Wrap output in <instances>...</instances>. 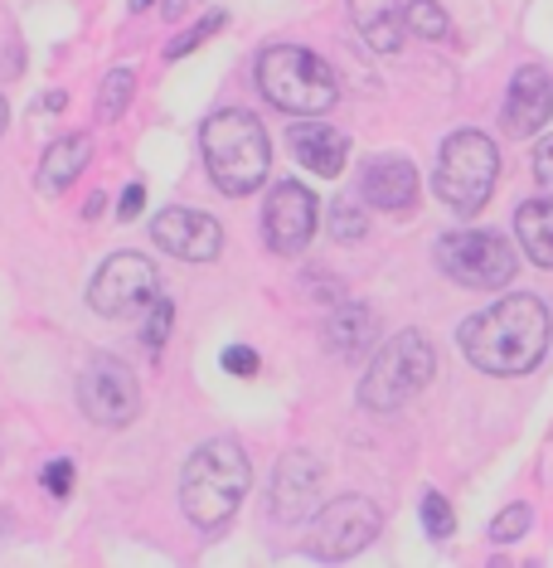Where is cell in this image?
Segmentation results:
<instances>
[{"label": "cell", "instance_id": "6da1fadb", "mask_svg": "<svg viewBox=\"0 0 553 568\" xmlns=\"http://www.w3.org/2000/svg\"><path fill=\"white\" fill-rule=\"evenodd\" d=\"M549 306L529 292H515V297H500L485 311L466 316L461 321V350L481 374H495V379H510V374H529L544 360L549 350Z\"/></svg>", "mask_w": 553, "mask_h": 568}, {"label": "cell", "instance_id": "7a4b0ae2", "mask_svg": "<svg viewBox=\"0 0 553 568\" xmlns=\"http://www.w3.org/2000/svg\"><path fill=\"white\" fill-rule=\"evenodd\" d=\"M247 481H253V467H247V452L239 442H229V438L205 442L185 462V476H180V510H185L189 525L219 530L243 505Z\"/></svg>", "mask_w": 553, "mask_h": 568}, {"label": "cell", "instance_id": "3957f363", "mask_svg": "<svg viewBox=\"0 0 553 568\" xmlns=\"http://www.w3.org/2000/svg\"><path fill=\"white\" fill-rule=\"evenodd\" d=\"M199 146H205V166L223 195H253L273 170V141H267L263 122L243 107L214 112L199 132Z\"/></svg>", "mask_w": 553, "mask_h": 568}, {"label": "cell", "instance_id": "277c9868", "mask_svg": "<svg viewBox=\"0 0 553 568\" xmlns=\"http://www.w3.org/2000/svg\"><path fill=\"white\" fill-rule=\"evenodd\" d=\"M257 88L273 107L291 112V117H321L335 107L341 83H335L331 64L321 54L301 49V44H277L257 59Z\"/></svg>", "mask_w": 553, "mask_h": 568}, {"label": "cell", "instance_id": "5b68a950", "mask_svg": "<svg viewBox=\"0 0 553 568\" xmlns=\"http://www.w3.org/2000/svg\"><path fill=\"white\" fill-rule=\"evenodd\" d=\"M495 180H500V151H495L491 136L471 132V127L451 132L442 141V151H437V175H433L437 200L451 214L471 219V214H481L491 204Z\"/></svg>", "mask_w": 553, "mask_h": 568}, {"label": "cell", "instance_id": "8992f818", "mask_svg": "<svg viewBox=\"0 0 553 568\" xmlns=\"http://www.w3.org/2000/svg\"><path fill=\"white\" fill-rule=\"evenodd\" d=\"M433 374H437L433 340L423 331H399L375 360H369L365 379H359V404H365L369 413H393V408L417 399V394L433 384Z\"/></svg>", "mask_w": 553, "mask_h": 568}, {"label": "cell", "instance_id": "52a82bcc", "mask_svg": "<svg viewBox=\"0 0 553 568\" xmlns=\"http://www.w3.org/2000/svg\"><path fill=\"white\" fill-rule=\"evenodd\" d=\"M437 268L457 287L481 292V287H510L519 258L500 234H447L437 243Z\"/></svg>", "mask_w": 553, "mask_h": 568}, {"label": "cell", "instance_id": "ba28073f", "mask_svg": "<svg viewBox=\"0 0 553 568\" xmlns=\"http://www.w3.org/2000/svg\"><path fill=\"white\" fill-rule=\"evenodd\" d=\"M383 525L379 505L365 501V496H341V501H331L315 515L311 535H307V549L311 559L321 564H341V559H355L359 549H369Z\"/></svg>", "mask_w": 553, "mask_h": 568}, {"label": "cell", "instance_id": "9c48e42d", "mask_svg": "<svg viewBox=\"0 0 553 568\" xmlns=\"http://www.w3.org/2000/svg\"><path fill=\"white\" fill-rule=\"evenodd\" d=\"M155 297H161V272H155V263L151 258H141V253L107 258V263L97 268V277H93V292H88L93 311L112 316V321L141 316Z\"/></svg>", "mask_w": 553, "mask_h": 568}, {"label": "cell", "instance_id": "30bf717a", "mask_svg": "<svg viewBox=\"0 0 553 568\" xmlns=\"http://www.w3.org/2000/svg\"><path fill=\"white\" fill-rule=\"evenodd\" d=\"M78 408L97 428H127L141 408L137 374L112 355H93L78 374Z\"/></svg>", "mask_w": 553, "mask_h": 568}, {"label": "cell", "instance_id": "8fae6325", "mask_svg": "<svg viewBox=\"0 0 553 568\" xmlns=\"http://www.w3.org/2000/svg\"><path fill=\"white\" fill-rule=\"evenodd\" d=\"M315 195L307 185H297V180H281L273 185V195H267V209H263V238L273 253H301V248L311 243L315 234Z\"/></svg>", "mask_w": 553, "mask_h": 568}, {"label": "cell", "instance_id": "7c38bea8", "mask_svg": "<svg viewBox=\"0 0 553 568\" xmlns=\"http://www.w3.org/2000/svg\"><path fill=\"white\" fill-rule=\"evenodd\" d=\"M151 238L175 258H189V263H209L223 248V229L199 209H161L151 219Z\"/></svg>", "mask_w": 553, "mask_h": 568}, {"label": "cell", "instance_id": "4fadbf2b", "mask_svg": "<svg viewBox=\"0 0 553 568\" xmlns=\"http://www.w3.org/2000/svg\"><path fill=\"white\" fill-rule=\"evenodd\" d=\"M315 496H321V462L307 457V452H287V457L277 462L267 510H273L277 520H307L315 510Z\"/></svg>", "mask_w": 553, "mask_h": 568}, {"label": "cell", "instance_id": "5bb4252c", "mask_svg": "<svg viewBox=\"0 0 553 568\" xmlns=\"http://www.w3.org/2000/svg\"><path fill=\"white\" fill-rule=\"evenodd\" d=\"M549 112H553V83H549V73L539 64L519 68V73L510 78V98H505V132H510V136L544 132Z\"/></svg>", "mask_w": 553, "mask_h": 568}, {"label": "cell", "instance_id": "9a60e30c", "mask_svg": "<svg viewBox=\"0 0 553 568\" xmlns=\"http://www.w3.org/2000/svg\"><path fill=\"white\" fill-rule=\"evenodd\" d=\"M359 195H365L375 209L389 214H408L417 204V170L403 156H379V161L365 166V180H359Z\"/></svg>", "mask_w": 553, "mask_h": 568}, {"label": "cell", "instance_id": "2e32d148", "mask_svg": "<svg viewBox=\"0 0 553 568\" xmlns=\"http://www.w3.org/2000/svg\"><path fill=\"white\" fill-rule=\"evenodd\" d=\"M291 156H297L307 170H315V175L335 180L345 170L349 136L325 127V122H297V127H291Z\"/></svg>", "mask_w": 553, "mask_h": 568}, {"label": "cell", "instance_id": "e0dca14e", "mask_svg": "<svg viewBox=\"0 0 553 568\" xmlns=\"http://www.w3.org/2000/svg\"><path fill=\"white\" fill-rule=\"evenodd\" d=\"M375 336H379V326H375V311L369 306H341V311L325 321V350L331 355H341V360H359L369 345H375Z\"/></svg>", "mask_w": 553, "mask_h": 568}, {"label": "cell", "instance_id": "ac0fdd59", "mask_svg": "<svg viewBox=\"0 0 553 568\" xmlns=\"http://www.w3.org/2000/svg\"><path fill=\"white\" fill-rule=\"evenodd\" d=\"M349 15L369 39V49L393 54L403 44V0H349Z\"/></svg>", "mask_w": 553, "mask_h": 568}, {"label": "cell", "instance_id": "d6986e66", "mask_svg": "<svg viewBox=\"0 0 553 568\" xmlns=\"http://www.w3.org/2000/svg\"><path fill=\"white\" fill-rule=\"evenodd\" d=\"M515 234H519V248H525L529 263L539 268H553V200H525L515 209Z\"/></svg>", "mask_w": 553, "mask_h": 568}, {"label": "cell", "instance_id": "ffe728a7", "mask_svg": "<svg viewBox=\"0 0 553 568\" xmlns=\"http://www.w3.org/2000/svg\"><path fill=\"white\" fill-rule=\"evenodd\" d=\"M83 166H88V136H59V141L39 156V190L44 195H59V190L73 185Z\"/></svg>", "mask_w": 553, "mask_h": 568}, {"label": "cell", "instance_id": "44dd1931", "mask_svg": "<svg viewBox=\"0 0 553 568\" xmlns=\"http://www.w3.org/2000/svg\"><path fill=\"white\" fill-rule=\"evenodd\" d=\"M131 93H137V73L131 68H112L103 78V93H97V122H117L127 112Z\"/></svg>", "mask_w": 553, "mask_h": 568}, {"label": "cell", "instance_id": "7402d4cb", "mask_svg": "<svg viewBox=\"0 0 553 568\" xmlns=\"http://www.w3.org/2000/svg\"><path fill=\"white\" fill-rule=\"evenodd\" d=\"M403 25H408L417 39H447V15L437 0H408V5H403Z\"/></svg>", "mask_w": 553, "mask_h": 568}, {"label": "cell", "instance_id": "603a6c76", "mask_svg": "<svg viewBox=\"0 0 553 568\" xmlns=\"http://www.w3.org/2000/svg\"><path fill=\"white\" fill-rule=\"evenodd\" d=\"M365 209H355L349 200H335L331 204V238H341V243H359L365 238Z\"/></svg>", "mask_w": 553, "mask_h": 568}, {"label": "cell", "instance_id": "cb8c5ba5", "mask_svg": "<svg viewBox=\"0 0 553 568\" xmlns=\"http://www.w3.org/2000/svg\"><path fill=\"white\" fill-rule=\"evenodd\" d=\"M529 520H534V510H529V505H505L500 515H495V525H491V539H495V544L519 539V535L529 530Z\"/></svg>", "mask_w": 553, "mask_h": 568}, {"label": "cell", "instance_id": "d4e9b609", "mask_svg": "<svg viewBox=\"0 0 553 568\" xmlns=\"http://www.w3.org/2000/svg\"><path fill=\"white\" fill-rule=\"evenodd\" d=\"M223 20H229V15H219V10H214V15H205L195 30H185V34H180V39L171 44V54H165V59H185L189 49H199V44L209 39V34H219V30H223Z\"/></svg>", "mask_w": 553, "mask_h": 568}, {"label": "cell", "instance_id": "484cf974", "mask_svg": "<svg viewBox=\"0 0 553 568\" xmlns=\"http://www.w3.org/2000/svg\"><path fill=\"white\" fill-rule=\"evenodd\" d=\"M423 530H427L433 539H447V535H451V505H447L437 491L423 496Z\"/></svg>", "mask_w": 553, "mask_h": 568}, {"label": "cell", "instance_id": "4316f807", "mask_svg": "<svg viewBox=\"0 0 553 568\" xmlns=\"http://www.w3.org/2000/svg\"><path fill=\"white\" fill-rule=\"evenodd\" d=\"M171 321H175V306L165 302V297H155V302H151V321H146L141 340H146L151 350H161V345H165V336H171Z\"/></svg>", "mask_w": 553, "mask_h": 568}, {"label": "cell", "instance_id": "83f0119b", "mask_svg": "<svg viewBox=\"0 0 553 568\" xmlns=\"http://www.w3.org/2000/svg\"><path fill=\"white\" fill-rule=\"evenodd\" d=\"M44 491L59 496V501L73 491V462L69 457H59V462H49V467H44Z\"/></svg>", "mask_w": 553, "mask_h": 568}, {"label": "cell", "instance_id": "f1b7e54d", "mask_svg": "<svg viewBox=\"0 0 553 568\" xmlns=\"http://www.w3.org/2000/svg\"><path fill=\"white\" fill-rule=\"evenodd\" d=\"M223 370L239 374V379H253V374H257V350H247V345H229V350H223Z\"/></svg>", "mask_w": 553, "mask_h": 568}, {"label": "cell", "instance_id": "f546056e", "mask_svg": "<svg viewBox=\"0 0 553 568\" xmlns=\"http://www.w3.org/2000/svg\"><path fill=\"white\" fill-rule=\"evenodd\" d=\"M534 180H539V190L553 200V136H544V141L534 146Z\"/></svg>", "mask_w": 553, "mask_h": 568}, {"label": "cell", "instance_id": "4dcf8cb0", "mask_svg": "<svg viewBox=\"0 0 553 568\" xmlns=\"http://www.w3.org/2000/svg\"><path fill=\"white\" fill-rule=\"evenodd\" d=\"M141 204H146V190L141 185H127V195H122V219H137V214H141Z\"/></svg>", "mask_w": 553, "mask_h": 568}, {"label": "cell", "instance_id": "1f68e13d", "mask_svg": "<svg viewBox=\"0 0 553 568\" xmlns=\"http://www.w3.org/2000/svg\"><path fill=\"white\" fill-rule=\"evenodd\" d=\"M5 122H10V107H5V98H0V132H5Z\"/></svg>", "mask_w": 553, "mask_h": 568}, {"label": "cell", "instance_id": "d6a6232c", "mask_svg": "<svg viewBox=\"0 0 553 568\" xmlns=\"http://www.w3.org/2000/svg\"><path fill=\"white\" fill-rule=\"evenodd\" d=\"M146 5H155V0H131V10H146Z\"/></svg>", "mask_w": 553, "mask_h": 568}]
</instances>
